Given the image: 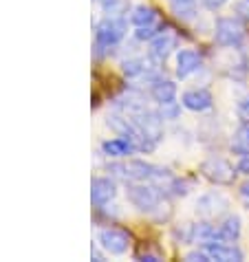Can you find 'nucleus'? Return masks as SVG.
Instances as JSON below:
<instances>
[{"label": "nucleus", "mask_w": 249, "mask_h": 262, "mask_svg": "<svg viewBox=\"0 0 249 262\" xmlns=\"http://www.w3.org/2000/svg\"><path fill=\"white\" fill-rule=\"evenodd\" d=\"M128 23L121 16H106L95 25V53L104 55L111 53V49L117 47L119 42L126 38Z\"/></svg>", "instance_id": "f257e3e1"}, {"label": "nucleus", "mask_w": 249, "mask_h": 262, "mask_svg": "<svg viewBox=\"0 0 249 262\" xmlns=\"http://www.w3.org/2000/svg\"><path fill=\"white\" fill-rule=\"evenodd\" d=\"M126 199L139 212L152 214L163 203V190L159 185L150 183V181H128Z\"/></svg>", "instance_id": "f03ea898"}, {"label": "nucleus", "mask_w": 249, "mask_h": 262, "mask_svg": "<svg viewBox=\"0 0 249 262\" xmlns=\"http://www.w3.org/2000/svg\"><path fill=\"white\" fill-rule=\"evenodd\" d=\"M199 172L210 181V183H214V185H234L236 174H238V167H234L223 157L212 155V157H208L199 165Z\"/></svg>", "instance_id": "7ed1b4c3"}, {"label": "nucleus", "mask_w": 249, "mask_h": 262, "mask_svg": "<svg viewBox=\"0 0 249 262\" xmlns=\"http://www.w3.org/2000/svg\"><path fill=\"white\" fill-rule=\"evenodd\" d=\"M214 40L218 47H240L245 40V29L236 18H218L214 27Z\"/></svg>", "instance_id": "20e7f679"}, {"label": "nucleus", "mask_w": 249, "mask_h": 262, "mask_svg": "<svg viewBox=\"0 0 249 262\" xmlns=\"http://www.w3.org/2000/svg\"><path fill=\"white\" fill-rule=\"evenodd\" d=\"M130 236L119 227H104L97 231V245L111 256H123L130 249Z\"/></svg>", "instance_id": "39448f33"}, {"label": "nucleus", "mask_w": 249, "mask_h": 262, "mask_svg": "<svg viewBox=\"0 0 249 262\" xmlns=\"http://www.w3.org/2000/svg\"><path fill=\"white\" fill-rule=\"evenodd\" d=\"M130 119H133L135 126L155 143H159L161 139H163V119L159 117L157 111H148V108H146V111L133 115Z\"/></svg>", "instance_id": "423d86ee"}, {"label": "nucleus", "mask_w": 249, "mask_h": 262, "mask_svg": "<svg viewBox=\"0 0 249 262\" xmlns=\"http://www.w3.org/2000/svg\"><path fill=\"white\" fill-rule=\"evenodd\" d=\"M227 207H230V201L221 192H208L196 201V214L205 218V221H212V218L225 214Z\"/></svg>", "instance_id": "0eeeda50"}, {"label": "nucleus", "mask_w": 249, "mask_h": 262, "mask_svg": "<svg viewBox=\"0 0 249 262\" xmlns=\"http://www.w3.org/2000/svg\"><path fill=\"white\" fill-rule=\"evenodd\" d=\"M177 45H179V38L174 33H170V31H159L155 38L148 42V55L155 62L163 64L168 57L172 55V51L177 49Z\"/></svg>", "instance_id": "6e6552de"}, {"label": "nucleus", "mask_w": 249, "mask_h": 262, "mask_svg": "<svg viewBox=\"0 0 249 262\" xmlns=\"http://www.w3.org/2000/svg\"><path fill=\"white\" fill-rule=\"evenodd\" d=\"M117 196V183L113 177H95L91 183V201L95 207L108 205Z\"/></svg>", "instance_id": "1a4fd4ad"}, {"label": "nucleus", "mask_w": 249, "mask_h": 262, "mask_svg": "<svg viewBox=\"0 0 249 262\" xmlns=\"http://www.w3.org/2000/svg\"><path fill=\"white\" fill-rule=\"evenodd\" d=\"M208 256L212 260H218V262H240L245 260V253L238 249L236 245H230V243H223V240H214V243H205L201 245Z\"/></svg>", "instance_id": "9d476101"}, {"label": "nucleus", "mask_w": 249, "mask_h": 262, "mask_svg": "<svg viewBox=\"0 0 249 262\" xmlns=\"http://www.w3.org/2000/svg\"><path fill=\"white\" fill-rule=\"evenodd\" d=\"M181 104L183 108H188L192 113H205L214 106V97H212V93L208 89H192L183 93Z\"/></svg>", "instance_id": "9b49d317"}, {"label": "nucleus", "mask_w": 249, "mask_h": 262, "mask_svg": "<svg viewBox=\"0 0 249 262\" xmlns=\"http://www.w3.org/2000/svg\"><path fill=\"white\" fill-rule=\"evenodd\" d=\"M203 67V60L201 55L192 49H183L177 53V77L179 79H188L190 75L199 73Z\"/></svg>", "instance_id": "f8f14e48"}, {"label": "nucleus", "mask_w": 249, "mask_h": 262, "mask_svg": "<svg viewBox=\"0 0 249 262\" xmlns=\"http://www.w3.org/2000/svg\"><path fill=\"white\" fill-rule=\"evenodd\" d=\"M146 108H148V106H146V97L139 91H135V89L126 91L123 95H119L115 99V111L128 115V117H133V115L146 111Z\"/></svg>", "instance_id": "ddd939ff"}, {"label": "nucleus", "mask_w": 249, "mask_h": 262, "mask_svg": "<svg viewBox=\"0 0 249 262\" xmlns=\"http://www.w3.org/2000/svg\"><path fill=\"white\" fill-rule=\"evenodd\" d=\"M133 152H137V150L126 137H117V139H108L101 143V155L111 157V159H126L133 155Z\"/></svg>", "instance_id": "4468645a"}, {"label": "nucleus", "mask_w": 249, "mask_h": 262, "mask_svg": "<svg viewBox=\"0 0 249 262\" xmlns=\"http://www.w3.org/2000/svg\"><path fill=\"white\" fill-rule=\"evenodd\" d=\"M150 97L157 101V104H165V101H174L177 97V84L172 79L165 77H157L155 82H150Z\"/></svg>", "instance_id": "2eb2a0df"}, {"label": "nucleus", "mask_w": 249, "mask_h": 262, "mask_svg": "<svg viewBox=\"0 0 249 262\" xmlns=\"http://www.w3.org/2000/svg\"><path fill=\"white\" fill-rule=\"evenodd\" d=\"M240 236V218L236 214H230L225 221L216 227V240H223V243H234ZM214 243V240H212Z\"/></svg>", "instance_id": "dca6fc26"}, {"label": "nucleus", "mask_w": 249, "mask_h": 262, "mask_svg": "<svg viewBox=\"0 0 249 262\" xmlns=\"http://www.w3.org/2000/svg\"><path fill=\"white\" fill-rule=\"evenodd\" d=\"M157 9L150 5H137L130 9V23L135 27H148V25H157Z\"/></svg>", "instance_id": "f3484780"}, {"label": "nucleus", "mask_w": 249, "mask_h": 262, "mask_svg": "<svg viewBox=\"0 0 249 262\" xmlns=\"http://www.w3.org/2000/svg\"><path fill=\"white\" fill-rule=\"evenodd\" d=\"M232 152H236L240 157L249 155V123H243V126L236 130V135H234V139H232Z\"/></svg>", "instance_id": "a211bd4d"}, {"label": "nucleus", "mask_w": 249, "mask_h": 262, "mask_svg": "<svg viewBox=\"0 0 249 262\" xmlns=\"http://www.w3.org/2000/svg\"><path fill=\"white\" fill-rule=\"evenodd\" d=\"M159 117L163 121H177L181 115V106L177 101H165V104H159Z\"/></svg>", "instance_id": "6ab92c4d"}, {"label": "nucleus", "mask_w": 249, "mask_h": 262, "mask_svg": "<svg viewBox=\"0 0 249 262\" xmlns=\"http://www.w3.org/2000/svg\"><path fill=\"white\" fill-rule=\"evenodd\" d=\"M99 3L108 16H121L126 11V0H99Z\"/></svg>", "instance_id": "aec40b11"}, {"label": "nucleus", "mask_w": 249, "mask_h": 262, "mask_svg": "<svg viewBox=\"0 0 249 262\" xmlns=\"http://www.w3.org/2000/svg\"><path fill=\"white\" fill-rule=\"evenodd\" d=\"M190 187H192V183H190V181L174 177L172 183H170V187H168V192L174 194V196H188V194H190Z\"/></svg>", "instance_id": "412c9836"}, {"label": "nucleus", "mask_w": 249, "mask_h": 262, "mask_svg": "<svg viewBox=\"0 0 249 262\" xmlns=\"http://www.w3.org/2000/svg\"><path fill=\"white\" fill-rule=\"evenodd\" d=\"M159 33V25H148V27H137L135 31V40L139 42H150L155 35Z\"/></svg>", "instance_id": "4be33fe9"}, {"label": "nucleus", "mask_w": 249, "mask_h": 262, "mask_svg": "<svg viewBox=\"0 0 249 262\" xmlns=\"http://www.w3.org/2000/svg\"><path fill=\"white\" fill-rule=\"evenodd\" d=\"M185 260H190V262H210L212 258L208 256V251L203 249H196V251H190V253H185Z\"/></svg>", "instance_id": "5701e85b"}, {"label": "nucleus", "mask_w": 249, "mask_h": 262, "mask_svg": "<svg viewBox=\"0 0 249 262\" xmlns=\"http://www.w3.org/2000/svg\"><path fill=\"white\" fill-rule=\"evenodd\" d=\"M236 113H238L240 121H243V123H249V97H245V99H240V101H238Z\"/></svg>", "instance_id": "b1692460"}, {"label": "nucleus", "mask_w": 249, "mask_h": 262, "mask_svg": "<svg viewBox=\"0 0 249 262\" xmlns=\"http://www.w3.org/2000/svg\"><path fill=\"white\" fill-rule=\"evenodd\" d=\"M238 196H240V201H243V205L249 209V181L240 183V187H238Z\"/></svg>", "instance_id": "393cba45"}, {"label": "nucleus", "mask_w": 249, "mask_h": 262, "mask_svg": "<svg viewBox=\"0 0 249 262\" xmlns=\"http://www.w3.org/2000/svg\"><path fill=\"white\" fill-rule=\"evenodd\" d=\"M227 3V0H201V5L205 7V9H210V11H216V9H221V7Z\"/></svg>", "instance_id": "a878e982"}, {"label": "nucleus", "mask_w": 249, "mask_h": 262, "mask_svg": "<svg viewBox=\"0 0 249 262\" xmlns=\"http://www.w3.org/2000/svg\"><path fill=\"white\" fill-rule=\"evenodd\" d=\"M238 172L240 174H247L249 177V155H245V157H240V161H238Z\"/></svg>", "instance_id": "bb28decb"}, {"label": "nucleus", "mask_w": 249, "mask_h": 262, "mask_svg": "<svg viewBox=\"0 0 249 262\" xmlns=\"http://www.w3.org/2000/svg\"><path fill=\"white\" fill-rule=\"evenodd\" d=\"M91 258H93L95 262H104V260H106V256L99 251V247H97V245H93V247H91Z\"/></svg>", "instance_id": "cd10ccee"}, {"label": "nucleus", "mask_w": 249, "mask_h": 262, "mask_svg": "<svg viewBox=\"0 0 249 262\" xmlns=\"http://www.w3.org/2000/svg\"><path fill=\"white\" fill-rule=\"evenodd\" d=\"M236 11L243 13V16H249V0H240V3L236 5Z\"/></svg>", "instance_id": "c85d7f7f"}]
</instances>
